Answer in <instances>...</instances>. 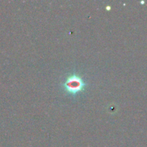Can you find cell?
I'll return each instance as SVG.
<instances>
[{
  "instance_id": "1",
  "label": "cell",
  "mask_w": 147,
  "mask_h": 147,
  "mask_svg": "<svg viewBox=\"0 0 147 147\" xmlns=\"http://www.w3.org/2000/svg\"><path fill=\"white\" fill-rule=\"evenodd\" d=\"M85 86L86 84L81 78L76 75H72L69 76L63 84L65 90L73 95L83 91L85 88Z\"/></svg>"
}]
</instances>
